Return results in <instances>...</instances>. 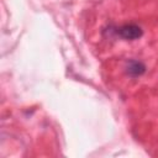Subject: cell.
<instances>
[{"mask_svg": "<svg viewBox=\"0 0 158 158\" xmlns=\"http://www.w3.org/2000/svg\"><path fill=\"white\" fill-rule=\"evenodd\" d=\"M117 33L125 40H137L143 35L142 28L135 23H127L121 26L117 30Z\"/></svg>", "mask_w": 158, "mask_h": 158, "instance_id": "6da1fadb", "label": "cell"}, {"mask_svg": "<svg viewBox=\"0 0 158 158\" xmlns=\"http://www.w3.org/2000/svg\"><path fill=\"white\" fill-rule=\"evenodd\" d=\"M126 72L131 77H139L146 72V67L143 63L138 60H130L126 67Z\"/></svg>", "mask_w": 158, "mask_h": 158, "instance_id": "7a4b0ae2", "label": "cell"}]
</instances>
